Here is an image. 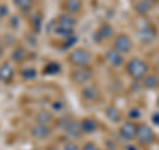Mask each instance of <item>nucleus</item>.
Wrapping results in <instances>:
<instances>
[{
	"label": "nucleus",
	"instance_id": "33",
	"mask_svg": "<svg viewBox=\"0 0 159 150\" xmlns=\"http://www.w3.org/2000/svg\"><path fill=\"white\" fill-rule=\"evenodd\" d=\"M32 150H39V149H32Z\"/></svg>",
	"mask_w": 159,
	"mask_h": 150
},
{
	"label": "nucleus",
	"instance_id": "12",
	"mask_svg": "<svg viewBox=\"0 0 159 150\" xmlns=\"http://www.w3.org/2000/svg\"><path fill=\"white\" fill-rule=\"evenodd\" d=\"M15 78V68L9 63H4L0 65V81L9 85Z\"/></svg>",
	"mask_w": 159,
	"mask_h": 150
},
{
	"label": "nucleus",
	"instance_id": "31",
	"mask_svg": "<svg viewBox=\"0 0 159 150\" xmlns=\"http://www.w3.org/2000/svg\"><path fill=\"white\" fill-rule=\"evenodd\" d=\"M47 150H61L58 146H56V145H51V146H48Z\"/></svg>",
	"mask_w": 159,
	"mask_h": 150
},
{
	"label": "nucleus",
	"instance_id": "34",
	"mask_svg": "<svg viewBox=\"0 0 159 150\" xmlns=\"http://www.w3.org/2000/svg\"><path fill=\"white\" fill-rule=\"evenodd\" d=\"M0 21H2V20H0Z\"/></svg>",
	"mask_w": 159,
	"mask_h": 150
},
{
	"label": "nucleus",
	"instance_id": "6",
	"mask_svg": "<svg viewBox=\"0 0 159 150\" xmlns=\"http://www.w3.org/2000/svg\"><path fill=\"white\" fill-rule=\"evenodd\" d=\"M113 49L121 54H126L133 49V40L126 33H119L113 40Z\"/></svg>",
	"mask_w": 159,
	"mask_h": 150
},
{
	"label": "nucleus",
	"instance_id": "8",
	"mask_svg": "<svg viewBox=\"0 0 159 150\" xmlns=\"http://www.w3.org/2000/svg\"><path fill=\"white\" fill-rule=\"evenodd\" d=\"M81 100L86 104H94L99 100V89L94 84H86L81 89Z\"/></svg>",
	"mask_w": 159,
	"mask_h": 150
},
{
	"label": "nucleus",
	"instance_id": "5",
	"mask_svg": "<svg viewBox=\"0 0 159 150\" xmlns=\"http://www.w3.org/2000/svg\"><path fill=\"white\" fill-rule=\"evenodd\" d=\"M137 142L141 146H148L155 141V134H154L152 129L146 124H139L137 129Z\"/></svg>",
	"mask_w": 159,
	"mask_h": 150
},
{
	"label": "nucleus",
	"instance_id": "11",
	"mask_svg": "<svg viewBox=\"0 0 159 150\" xmlns=\"http://www.w3.org/2000/svg\"><path fill=\"white\" fill-rule=\"evenodd\" d=\"M105 59H106V63L109 64L110 67L113 68H119L123 65L125 63V59H123V54H121L119 52H117L116 49H109L105 53Z\"/></svg>",
	"mask_w": 159,
	"mask_h": 150
},
{
	"label": "nucleus",
	"instance_id": "4",
	"mask_svg": "<svg viewBox=\"0 0 159 150\" xmlns=\"http://www.w3.org/2000/svg\"><path fill=\"white\" fill-rule=\"evenodd\" d=\"M93 69L90 67H85V68H73L70 73H69V78L73 84L78 85V87H84L86 85L90 80L93 78Z\"/></svg>",
	"mask_w": 159,
	"mask_h": 150
},
{
	"label": "nucleus",
	"instance_id": "16",
	"mask_svg": "<svg viewBox=\"0 0 159 150\" xmlns=\"http://www.w3.org/2000/svg\"><path fill=\"white\" fill-rule=\"evenodd\" d=\"M97 36L101 40H110L114 36V28L107 23H103L102 26H99L97 31Z\"/></svg>",
	"mask_w": 159,
	"mask_h": 150
},
{
	"label": "nucleus",
	"instance_id": "17",
	"mask_svg": "<svg viewBox=\"0 0 159 150\" xmlns=\"http://www.w3.org/2000/svg\"><path fill=\"white\" fill-rule=\"evenodd\" d=\"M34 121L36 124H43V125H51L54 121V117L51 112L48 110H40L36 117H34Z\"/></svg>",
	"mask_w": 159,
	"mask_h": 150
},
{
	"label": "nucleus",
	"instance_id": "32",
	"mask_svg": "<svg viewBox=\"0 0 159 150\" xmlns=\"http://www.w3.org/2000/svg\"><path fill=\"white\" fill-rule=\"evenodd\" d=\"M158 105H159V97H158Z\"/></svg>",
	"mask_w": 159,
	"mask_h": 150
},
{
	"label": "nucleus",
	"instance_id": "13",
	"mask_svg": "<svg viewBox=\"0 0 159 150\" xmlns=\"http://www.w3.org/2000/svg\"><path fill=\"white\" fill-rule=\"evenodd\" d=\"M80 124H81V130L84 134H93L98 130V122H97V120L93 117L82 118L81 121H80Z\"/></svg>",
	"mask_w": 159,
	"mask_h": 150
},
{
	"label": "nucleus",
	"instance_id": "1",
	"mask_svg": "<svg viewBox=\"0 0 159 150\" xmlns=\"http://www.w3.org/2000/svg\"><path fill=\"white\" fill-rule=\"evenodd\" d=\"M76 26H77L76 16H72V15H69V13L62 12V13H60L56 19L54 33H56L58 37H62V39L73 37Z\"/></svg>",
	"mask_w": 159,
	"mask_h": 150
},
{
	"label": "nucleus",
	"instance_id": "9",
	"mask_svg": "<svg viewBox=\"0 0 159 150\" xmlns=\"http://www.w3.org/2000/svg\"><path fill=\"white\" fill-rule=\"evenodd\" d=\"M52 132H53V129L51 125L34 124L31 128V136L34 139H39V141H43V139H47L48 137H51Z\"/></svg>",
	"mask_w": 159,
	"mask_h": 150
},
{
	"label": "nucleus",
	"instance_id": "29",
	"mask_svg": "<svg viewBox=\"0 0 159 150\" xmlns=\"http://www.w3.org/2000/svg\"><path fill=\"white\" fill-rule=\"evenodd\" d=\"M152 122L155 125H159V113L152 114Z\"/></svg>",
	"mask_w": 159,
	"mask_h": 150
},
{
	"label": "nucleus",
	"instance_id": "7",
	"mask_svg": "<svg viewBox=\"0 0 159 150\" xmlns=\"http://www.w3.org/2000/svg\"><path fill=\"white\" fill-rule=\"evenodd\" d=\"M137 129H138V125L133 121H126L121 125L118 130V134L121 137L122 141H126V142H130L133 139H135L137 137Z\"/></svg>",
	"mask_w": 159,
	"mask_h": 150
},
{
	"label": "nucleus",
	"instance_id": "15",
	"mask_svg": "<svg viewBox=\"0 0 159 150\" xmlns=\"http://www.w3.org/2000/svg\"><path fill=\"white\" fill-rule=\"evenodd\" d=\"M28 57V51L23 45H17L15 47V49L12 51V54H11V60L13 63L16 64H21L27 60Z\"/></svg>",
	"mask_w": 159,
	"mask_h": 150
},
{
	"label": "nucleus",
	"instance_id": "27",
	"mask_svg": "<svg viewBox=\"0 0 159 150\" xmlns=\"http://www.w3.org/2000/svg\"><path fill=\"white\" fill-rule=\"evenodd\" d=\"M81 150H101V149H99L94 142H85L82 145Z\"/></svg>",
	"mask_w": 159,
	"mask_h": 150
},
{
	"label": "nucleus",
	"instance_id": "20",
	"mask_svg": "<svg viewBox=\"0 0 159 150\" xmlns=\"http://www.w3.org/2000/svg\"><path fill=\"white\" fill-rule=\"evenodd\" d=\"M105 114L111 122H119L122 120V114H121V112H119V109L116 108V106H109L106 109Z\"/></svg>",
	"mask_w": 159,
	"mask_h": 150
},
{
	"label": "nucleus",
	"instance_id": "2",
	"mask_svg": "<svg viewBox=\"0 0 159 150\" xmlns=\"http://www.w3.org/2000/svg\"><path fill=\"white\" fill-rule=\"evenodd\" d=\"M92 52L86 48H74L66 56V61L70 64L72 68H85L90 67L92 64Z\"/></svg>",
	"mask_w": 159,
	"mask_h": 150
},
{
	"label": "nucleus",
	"instance_id": "25",
	"mask_svg": "<svg viewBox=\"0 0 159 150\" xmlns=\"http://www.w3.org/2000/svg\"><path fill=\"white\" fill-rule=\"evenodd\" d=\"M20 74H21V77L24 80H34L37 77V72H36V69H34V68H25V69H23Z\"/></svg>",
	"mask_w": 159,
	"mask_h": 150
},
{
	"label": "nucleus",
	"instance_id": "26",
	"mask_svg": "<svg viewBox=\"0 0 159 150\" xmlns=\"http://www.w3.org/2000/svg\"><path fill=\"white\" fill-rule=\"evenodd\" d=\"M61 150H81V149H80V146L74 141H68L64 143Z\"/></svg>",
	"mask_w": 159,
	"mask_h": 150
},
{
	"label": "nucleus",
	"instance_id": "28",
	"mask_svg": "<svg viewBox=\"0 0 159 150\" xmlns=\"http://www.w3.org/2000/svg\"><path fill=\"white\" fill-rule=\"evenodd\" d=\"M129 116H130V118H134V117H138V116H139V112L137 110V109H135V108H134V109H131V110H130V113H129Z\"/></svg>",
	"mask_w": 159,
	"mask_h": 150
},
{
	"label": "nucleus",
	"instance_id": "18",
	"mask_svg": "<svg viewBox=\"0 0 159 150\" xmlns=\"http://www.w3.org/2000/svg\"><path fill=\"white\" fill-rule=\"evenodd\" d=\"M12 2H13V6L23 13L31 12V9L34 6V0H12Z\"/></svg>",
	"mask_w": 159,
	"mask_h": 150
},
{
	"label": "nucleus",
	"instance_id": "30",
	"mask_svg": "<svg viewBox=\"0 0 159 150\" xmlns=\"http://www.w3.org/2000/svg\"><path fill=\"white\" fill-rule=\"evenodd\" d=\"M3 53H4V44H3L2 40H0V57L3 56Z\"/></svg>",
	"mask_w": 159,
	"mask_h": 150
},
{
	"label": "nucleus",
	"instance_id": "14",
	"mask_svg": "<svg viewBox=\"0 0 159 150\" xmlns=\"http://www.w3.org/2000/svg\"><path fill=\"white\" fill-rule=\"evenodd\" d=\"M65 134L69 137V138H78L82 136V130H81V124H80V121H77V120H70V122L68 124V126L65 128Z\"/></svg>",
	"mask_w": 159,
	"mask_h": 150
},
{
	"label": "nucleus",
	"instance_id": "3",
	"mask_svg": "<svg viewBox=\"0 0 159 150\" xmlns=\"http://www.w3.org/2000/svg\"><path fill=\"white\" fill-rule=\"evenodd\" d=\"M126 73L135 81H142L148 74V64L145 60L134 57L126 64Z\"/></svg>",
	"mask_w": 159,
	"mask_h": 150
},
{
	"label": "nucleus",
	"instance_id": "23",
	"mask_svg": "<svg viewBox=\"0 0 159 150\" xmlns=\"http://www.w3.org/2000/svg\"><path fill=\"white\" fill-rule=\"evenodd\" d=\"M151 7H152V4L148 2V0H141L135 6V9L139 15H146L151 9Z\"/></svg>",
	"mask_w": 159,
	"mask_h": 150
},
{
	"label": "nucleus",
	"instance_id": "19",
	"mask_svg": "<svg viewBox=\"0 0 159 150\" xmlns=\"http://www.w3.org/2000/svg\"><path fill=\"white\" fill-rule=\"evenodd\" d=\"M142 84L146 89H155L159 87V76H157V74H147L142 80Z\"/></svg>",
	"mask_w": 159,
	"mask_h": 150
},
{
	"label": "nucleus",
	"instance_id": "21",
	"mask_svg": "<svg viewBox=\"0 0 159 150\" xmlns=\"http://www.w3.org/2000/svg\"><path fill=\"white\" fill-rule=\"evenodd\" d=\"M41 24H43V15L41 13H34L31 17V28L34 33H39L41 29Z\"/></svg>",
	"mask_w": 159,
	"mask_h": 150
},
{
	"label": "nucleus",
	"instance_id": "24",
	"mask_svg": "<svg viewBox=\"0 0 159 150\" xmlns=\"http://www.w3.org/2000/svg\"><path fill=\"white\" fill-rule=\"evenodd\" d=\"M60 71H61V67H60L58 63H49L45 65V68H44V73L51 74V76L60 73Z\"/></svg>",
	"mask_w": 159,
	"mask_h": 150
},
{
	"label": "nucleus",
	"instance_id": "22",
	"mask_svg": "<svg viewBox=\"0 0 159 150\" xmlns=\"http://www.w3.org/2000/svg\"><path fill=\"white\" fill-rule=\"evenodd\" d=\"M139 37H141L142 41L145 43H150L151 40L155 37V31L151 28V27H145L141 31V33H139Z\"/></svg>",
	"mask_w": 159,
	"mask_h": 150
},
{
	"label": "nucleus",
	"instance_id": "10",
	"mask_svg": "<svg viewBox=\"0 0 159 150\" xmlns=\"http://www.w3.org/2000/svg\"><path fill=\"white\" fill-rule=\"evenodd\" d=\"M61 8L65 13H69V15H72V16H76V15L81 13L82 8H84V4H82V0H64Z\"/></svg>",
	"mask_w": 159,
	"mask_h": 150
}]
</instances>
